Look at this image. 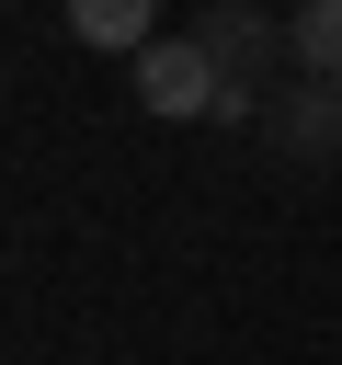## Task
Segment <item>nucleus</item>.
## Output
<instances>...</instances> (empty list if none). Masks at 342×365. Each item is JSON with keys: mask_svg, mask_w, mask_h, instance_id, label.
<instances>
[{"mask_svg": "<svg viewBox=\"0 0 342 365\" xmlns=\"http://www.w3.org/2000/svg\"><path fill=\"white\" fill-rule=\"evenodd\" d=\"M205 46H217V68H228V103H217V125H262L274 103H262V80H274V57H296L251 0H205V23H194Z\"/></svg>", "mask_w": 342, "mask_h": 365, "instance_id": "obj_1", "label": "nucleus"}, {"mask_svg": "<svg viewBox=\"0 0 342 365\" xmlns=\"http://www.w3.org/2000/svg\"><path fill=\"white\" fill-rule=\"evenodd\" d=\"M137 103H148L160 125H205V114L228 103L217 46H205V34H148V46H137Z\"/></svg>", "mask_w": 342, "mask_h": 365, "instance_id": "obj_2", "label": "nucleus"}, {"mask_svg": "<svg viewBox=\"0 0 342 365\" xmlns=\"http://www.w3.org/2000/svg\"><path fill=\"white\" fill-rule=\"evenodd\" d=\"M57 11H68V34L103 46V57H137V46L160 34V0H57Z\"/></svg>", "mask_w": 342, "mask_h": 365, "instance_id": "obj_3", "label": "nucleus"}, {"mask_svg": "<svg viewBox=\"0 0 342 365\" xmlns=\"http://www.w3.org/2000/svg\"><path fill=\"white\" fill-rule=\"evenodd\" d=\"M285 46H296V68L342 80V0H296V11H285Z\"/></svg>", "mask_w": 342, "mask_h": 365, "instance_id": "obj_4", "label": "nucleus"}, {"mask_svg": "<svg viewBox=\"0 0 342 365\" xmlns=\"http://www.w3.org/2000/svg\"><path fill=\"white\" fill-rule=\"evenodd\" d=\"M331 91H342V80H331Z\"/></svg>", "mask_w": 342, "mask_h": 365, "instance_id": "obj_5", "label": "nucleus"}]
</instances>
